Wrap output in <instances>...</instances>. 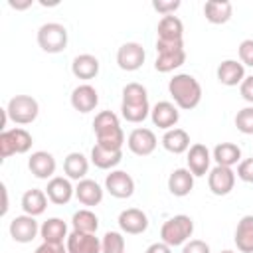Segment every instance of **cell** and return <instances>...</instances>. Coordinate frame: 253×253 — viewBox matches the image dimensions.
I'll use <instances>...</instances> for the list:
<instances>
[{
  "instance_id": "6da1fadb",
  "label": "cell",
  "mask_w": 253,
  "mask_h": 253,
  "mask_svg": "<svg viewBox=\"0 0 253 253\" xmlns=\"http://www.w3.org/2000/svg\"><path fill=\"white\" fill-rule=\"evenodd\" d=\"M93 132L99 146L109 148V150H123L125 144V130L121 126L119 115L113 111H101L93 119Z\"/></svg>"
},
{
  "instance_id": "7a4b0ae2",
  "label": "cell",
  "mask_w": 253,
  "mask_h": 253,
  "mask_svg": "<svg viewBox=\"0 0 253 253\" xmlns=\"http://www.w3.org/2000/svg\"><path fill=\"white\" fill-rule=\"evenodd\" d=\"M168 93L174 105L182 111H192L202 101V85L190 73H176L168 81Z\"/></svg>"
},
{
  "instance_id": "3957f363",
  "label": "cell",
  "mask_w": 253,
  "mask_h": 253,
  "mask_svg": "<svg viewBox=\"0 0 253 253\" xmlns=\"http://www.w3.org/2000/svg\"><path fill=\"white\" fill-rule=\"evenodd\" d=\"M194 233V219L186 213H178L168 217L162 227H160V241H164L170 247H178L184 245L186 241H190Z\"/></svg>"
},
{
  "instance_id": "277c9868",
  "label": "cell",
  "mask_w": 253,
  "mask_h": 253,
  "mask_svg": "<svg viewBox=\"0 0 253 253\" xmlns=\"http://www.w3.org/2000/svg\"><path fill=\"white\" fill-rule=\"evenodd\" d=\"M67 28L59 22H45L38 28V45L45 53H61L67 47Z\"/></svg>"
},
{
  "instance_id": "5b68a950",
  "label": "cell",
  "mask_w": 253,
  "mask_h": 253,
  "mask_svg": "<svg viewBox=\"0 0 253 253\" xmlns=\"http://www.w3.org/2000/svg\"><path fill=\"white\" fill-rule=\"evenodd\" d=\"M34 144L32 134L22 128V126H14V128H6L0 132V158H10L14 154H26L30 152Z\"/></svg>"
},
{
  "instance_id": "8992f818",
  "label": "cell",
  "mask_w": 253,
  "mask_h": 253,
  "mask_svg": "<svg viewBox=\"0 0 253 253\" xmlns=\"http://www.w3.org/2000/svg\"><path fill=\"white\" fill-rule=\"evenodd\" d=\"M6 115L14 125H32L40 115V105L32 95H14L6 105Z\"/></svg>"
},
{
  "instance_id": "52a82bcc",
  "label": "cell",
  "mask_w": 253,
  "mask_h": 253,
  "mask_svg": "<svg viewBox=\"0 0 253 253\" xmlns=\"http://www.w3.org/2000/svg\"><path fill=\"white\" fill-rule=\"evenodd\" d=\"M126 146L132 154L136 156H148L156 150L158 146V138L154 134L152 128H146V126H138V128H132L126 136Z\"/></svg>"
},
{
  "instance_id": "ba28073f",
  "label": "cell",
  "mask_w": 253,
  "mask_h": 253,
  "mask_svg": "<svg viewBox=\"0 0 253 253\" xmlns=\"http://www.w3.org/2000/svg\"><path fill=\"white\" fill-rule=\"evenodd\" d=\"M8 231H10V237L16 241V243H30L38 237L40 233V223L34 215H28V213H22V215H16L10 225H8Z\"/></svg>"
},
{
  "instance_id": "9c48e42d",
  "label": "cell",
  "mask_w": 253,
  "mask_h": 253,
  "mask_svg": "<svg viewBox=\"0 0 253 253\" xmlns=\"http://www.w3.org/2000/svg\"><path fill=\"white\" fill-rule=\"evenodd\" d=\"M146 59V51L138 42H125L117 49V65L123 71H136L142 67Z\"/></svg>"
},
{
  "instance_id": "30bf717a",
  "label": "cell",
  "mask_w": 253,
  "mask_h": 253,
  "mask_svg": "<svg viewBox=\"0 0 253 253\" xmlns=\"http://www.w3.org/2000/svg\"><path fill=\"white\" fill-rule=\"evenodd\" d=\"M235 172L227 166H213L208 172V188L213 196H227L235 188Z\"/></svg>"
},
{
  "instance_id": "8fae6325",
  "label": "cell",
  "mask_w": 253,
  "mask_h": 253,
  "mask_svg": "<svg viewBox=\"0 0 253 253\" xmlns=\"http://www.w3.org/2000/svg\"><path fill=\"white\" fill-rule=\"evenodd\" d=\"M105 190L117 200H126L134 194V180L125 170H111L105 178Z\"/></svg>"
},
{
  "instance_id": "7c38bea8",
  "label": "cell",
  "mask_w": 253,
  "mask_h": 253,
  "mask_svg": "<svg viewBox=\"0 0 253 253\" xmlns=\"http://www.w3.org/2000/svg\"><path fill=\"white\" fill-rule=\"evenodd\" d=\"M211 152H210V148L206 146V144H202V142H196V144H192L190 148H188V152H186V162H188V170L196 176V178H200V176H206L211 168H210V164H211Z\"/></svg>"
},
{
  "instance_id": "4fadbf2b",
  "label": "cell",
  "mask_w": 253,
  "mask_h": 253,
  "mask_svg": "<svg viewBox=\"0 0 253 253\" xmlns=\"http://www.w3.org/2000/svg\"><path fill=\"white\" fill-rule=\"evenodd\" d=\"M150 121L154 126L162 128L164 132L174 128L180 121V111L172 101H158L152 109H150Z\"/></svg>"
},
{
  "instance_id": "5bb4252c",
  "label": "cell",
  "mask_w": 253,
  "mask_h": 253,
  "mask_svg": "<svg viewBox=\"0 0 253 253\" xmlns=\"http://www.w3.org/2000/svg\"><path fill=\"white\" fill-rule=\"evenodd\" d=\"M119 227L126 235H140L148 229V215L138 208H126L119 213Z\"/></svg>"
},
{
  "instance_id": "9a60e30c",
  "label": "cell",
  "mask_w": 253,
  "mask_h": 253,
  "mask_svg": "<svg viewBox=\"0 0 253 253\" xmlns=\"http://www.w3.org/2000/svg\"><path fill=\"white\" fill-rule=\"evenodd\" d=\"M28 168H30V172L36 178H40V180H51L53 174H55L57 162H55V158H53L51 152H47V150H36L28 158Z\"/></svg>"
},
{
  "instance_id": "2e32d148",
  "label": "cell",
  "mask_w": 253,
  "mask_h": 253,
  "mask_svg": "<svg viewBox=\"0 0 253 253\" xmlns=\"http://www.w3.org/2000/svg\"><path fill=\"white\" fill-rule=\"evenodd\" d=\"M45 194H47V198H49L51 204L65 206L75 196V186L71 184V180L67 176H53L51 180H47Z\"/></svg>"
},
{
  "instance_id": "e0dca14e",
  "label": "cell",
  "mask_w": 253,
  "mask_h": 253,
  "mask_svg": "<svg viewBox=\"0 0 253 253\" xmlns=\"http://www.w3.org/2000/svg\"><path fill=\"white\" fill-rule=\"evenodd\" d=\"M71 107L79 113H91L99 105V93L91 83H81L71 91Z\"/></svg>"
},
{
  "instance_id": "ac0fdd59",
  "label": "cell",
  "mask_w": 253,
  "mask_h": 253,
  "mask_svg": "<svg viewBox=\"0 0 253 253\" xmlns=\"http://www.w3.org/2000/svg\"><path fill=\"white\" fill-rule=\"evenodd\" d=\"M215 77L225 87L241 85V81L245 79V65L239 59H223L215 69Z\"/></svg>"
},
{
  "instance_id": "d6986e66",
  "label": "cell",
  "mask_w": 253,
  "mask_h": 253,
  "mask_svg": "<svg viewBox=\"0 0 253 253\" xmlns=\"http://www.w3.org/2000/svg\"><path fill=\"white\" fill-rule=\"evenodd\" d=\"M67 253H101V239L95 233L71 231L65 241Z\"/></svg>"
},
{
  "instance_id": "ffe728a7",
  "label": "cell",
  "mask_w": 253,
  "mask_h": 253,
  "mask_svg": "<svg viewBox=\"0 0 253 253\" xmlns=\"http://www.w3.org/2000/svg\"><path fill=\"white\" fill-rule=\"evenodd\" d=\"M103 196H105V190L91 178H83L75 186V198L81 206H87V208L99 206L103 202Z\"/></svg>"
},
{
  "instance_id": "44dd1931",
  "label": "cell",
  "mask_w": 253,
  "mask_h": 253,
  "mask_svg": "<svg viewBox=\"0 0 253 253\" xmlns=\"http://www.w3.org/2000/svg\"><path fill=\"white\" fill-rule=\"evenodd\" d=\"M158 42H184V24L178 16H162L156 26Z\"/></svg>"
},
{
  "instance_id": "7402d4cb",
  "label": "cell",
  "mask_w": 253,
  "mask_h": 253,
  "mask_svg": "<svg viewBox=\"0 0 253 253\" xmlns=\"http://www.w3.org/2000/svg\"><path fill=\"white\" fill-rule=\"evenodd\" d=\"M99 69H101V63L95 55L91 53H79L73 57L71 61V73L77 77V79H83V81H89V79H95L99 75Z\"/></svg>"
},
{
  "instance_id": "603a6c76",
  "label": "cell",
  "mask_w": 253,
  "mask_h": 253,
  "mask_svg": "<svg viewBox=\"0 0 253 253\" xmlns=\"http://www.w3.org/2000/svg\"><path fill=\"white\" fill-rule=\"evenodd\" d=\"M194 174L188 168H176L168 176V190L176 198H184L194 190Z\"/></svg>"
},
{
  "instance_id": "cb8c5ba5",
  "label": "cell",
  "mask_w": 253,
  "mask_h": 253,
  "mask_svg": "<svg viewBox=\"0 0 253 253\" xmlns=\"http://www.w3.org/2000/svg\"><path fill=\"white\" fill-rule=\"evenodd\" d=\"M204 16L210 24H227L233 16V4L229 0H208L204 4Z\"/></svg>"
},
{
  "instance_id": "d4e9b609",
  "label": "cell",
  "mask_w": 253,
  "mask_h": 253,
  "mask_svg": "<svg viewBox=\"0 0 253 253\" xmlns=\"http://www.w3.org/2000/svg\"><path fill=\"white\" fill-rule=\"evenodd\" d=\"M40 237L45 243H63L69 237V229L67 223L61 217H47L42 225H40Z\"/></svg>"
},
{
  "instance_id": "484cf974",
  "label": "cell",
  "mask_w": 253,
  "mask_h": 253,
  "mask_svg": "<svg viewBox=\"0 0 253 253\" xmlns=\"http://www.w3.org/2000/svg\"><path fill=\"white\" fill-rule=\"evenodd\" d=\"M233 241L237 251L241 253H253V215L247 213L243 215L237 225H235V233H233Z\"/></svg>"
},
{
  "instance_id": "4316f807",
  "label": "cell",
  "mask_w": 253,
  "mask_h": 253,
  "mask_svg": "<svg viewBox=\"0 0 253 253\" xmlns=\"http://www.w3.org/2000/svg\"><path fill=\"white\" fill-rule=\"evenodd\" d=\"M162 146H164V150H168V152H172V154H184V152H188V148L192 146L190 144V134H188V130H184V128H180V126H174V128H170V130H166L164 134H162Z\"/></svg>"
},
{
  "instance_id": "83f0119b",
  "label": "cell",
  "mask_w": 253,
  "mask_h": 253,
  "mask_svg": "<svg viewBox=\"0 0 253 253\" xmlns=\"http://www.w3.org/2000/svg\"><path fill=\"white\" fill-rule=\"evenodd\" d=\"M47 202H49V198H47L45 190L32 188V190H26V192H24V196H22V202H20V204H22L24 213L38 217V215H42V213L45 211Z\"/></svg>"
},
{
  "instance_id": "f1b7e54d",
  "label": "cell",
  "mask_w": 253,
  "mask_h": 253,
  "mask_svg": "<svg viewBox=\"0 0 253 253\" xmlns=\"http://www.w3.org/2000/svg\"><path fill=\"white\" fill-rule=\"evenodd\" d=\"M89 158L99 170H117V166L123 160V150H109V148H103V146L95 144L91 148Z\"/></svg>"
},
{
  "instance_id": "f546056e",
  "label": "cell",
  "mask_w": 253,
  "mask_h": 253,
  "mask_svg": "<svg viewBox=\"0 0 253 253\" xmlns=\"http://www.w3.org/2000/svg\"><path fill=\"white\" fill-rule=\"evenodd\" d=\"M211 158L215 160L217 166H235L241 162V148L235 142H219L211 150Z\"/></svg>"
},
{
  "instance_id": "4dcf8cb0",
  "label": "cell",
  "mask_w": 253,
  "mask_h": 253,
  "mask_svg": "<svg viewBox=\"0 0 253 253\" xmlns=\"http://www.w3.org/2000/svg\"><path fill=\"white\" fill-rule=\"evenodd\" d=\"M63 172L69 180H83L89 172V158L81 152H69L63 160Z\"/></svg>"
},
{
  "instance_id": "1f68e13d",
  "label": "cell",
  "mask_w": 253,
  "mask_h": 253,
  "mask_svg": "<svg viewBox=\"0 0 253 253\" xmlns=\"http://www.w3.org/2000/svg\"><path fill=\"white\" fill-rule=\"evenodd\" d=\"M186 61V49H174V51H162L156 53V61H154V69L158 73H170L178 67H182Z\"/></svg>"
},
{
  "instance_id": "d6a6232c",
  "label": "cell",
  "mask_w": 253,
  "mask_h": 253,
  "mask_svg": "<svg viewBox=\"0 0 253 253\" xmlns=\"http://www.w3.org/2000/svg\"><path fill=\"white\" fill-rule=\"evenodd\" d=\"M71 227L73 231H83V233H97L99 229V217L95 211H91L89 208L77 210L71 215Z\"/></svg>"
},
{
  "instance_id": "836d02e7",
  "label": "cell",
  "mask_w": 253,
  "mask_h": 253,
  "mask_svg": "<svg viewBox=\"0 0 253 253\" xmlns=\"http://www.w3.org/2000/svg\"><path fill=\"white\" fill-rule=\"evenodd\" d=\"M123 105H142V103H148V91L144 85L132 81V83H126L123 87Z\"/></svg>"
},
{
  "instance_id": "e575fe53",
  "label": "cell",
  "mask_w": 253,
  "mask_h": 253,
  "mask_svg": "<svg viewBox=\"0 0 253 253\" xmlns=\"http://www.w3.org/2000/svg\"><path fill=\"white\" fill-rule=\"evenodd\" d=\"M150 105L148 103H142V105H123L121 103V117L126 121V123H142L146 117H150Z\"/></svg>"
},
{
  "instance_id": "d590c367",
  "label": "cell",
  "mask_w": 253,
  "mask_h": 253,
  "mask_svg": "<svg viewBox=\"0 0 253 253\" xmlns=\"http://www.w3.org/2000/svg\"><path fill=\"white\" fill-rule=\"evenodd\" d=\"M101 253H125V237L121 231H107L101 239Z\"/></svg>"
},
{
  "instance_id": "8d00e7d4",
  "label": "cell",
  "mask_w": 253,
  "mask_h": 253,
  "mask_svg": "<svg viewBox=\"0 0 253 253\" xmlns=\"http://www.w3.org/2000/svg\"><path fill=\"white\" fill-rule=\"evenodd\" d=\"M235 126L241 134H253V105H247V107L237 111Z\"/></svg>"
},
{
  "instance_id": "74e56055",
  "label": "cell",
  "mask_w": 253,
  "mask_h": 253,
  "mask_svg": "<svg viewBox=\"0 0 253 253\" xmlns=\"http://www.w3.org/2000/svg\"><path fill=\"white\" fill-rule=\"evenodd\" d=\"M237 53H239V61L247 67H253V38H247L239 43L237 47Z\"/></svg>"
},
{
  "instance_id": "f35d334b",
  "label": "cell",
  "mask_w": 253,
  "mask_h": 253,
  "mask_svg": "<svg viewBox=\"0 0 253 253\" xmlns=\"http://www.w3.org/2000/svg\"><path fill=\"white\" fill-rule=\"evenodd\" d=\"M235 176L247 184H253V156L251 158H243L239 164H237V172Z\"/></svg>"
},
{
  "instance_id": "ab89813d",
  "label": "cell",
  "mask_w": 253,
  "mask_h": 253,
  "mask_svg": "<svg viewBox=\"0 0 253 253\" xmlns=\"http://www.w3.org/2000/svg\"><path fill=\"white\" fill-rule=\"evenodd\" d=\"M180 0H154L152 2V8L158 12V14H162V16H172L178 8H180Z\"/></svg>"
},
{
  "instance_id": "60d3db41",
  "label": "cell",
  "mask_w": 253,
  "mask_h": 253,
  "mask_svg": "<svg viewBox=\"0 0 253 253\" xmlns=\"http://www.w3.org/2000/svg\"><path fill=\"white\" fill-rule=\"evenodd\" d=\"M182 253H211V249L202 239H190L182 245Z\"/></svg>"
},
{
  "instance_id": "b9f144b4",
  "label": "cell",
  "mask_w": 253,
  "mask_h": 253,
  "mask_svg": "<svg viewBox=\"0 0 253 253\" xmlns=\"http://www.w3.org/2000/svg\"><path fill=\"white\" fill-rule=\"evenodd\" d=\"M239 93L249 105H253V75H245V79L239 85Z\"/></svg>"
},
{
  "instance_id": "7bdbcfd3",
  "label": "cell",
  "mask_w": 253,
  "mask_h": 253,
  "mask_svg": "<svg viewBox=\"0 0 253 253\" xmlns=\"http://www.w3.org/2000/svg\"><path fill=\"white\" fill-rule=\"evenodd\" d=\"M34 253H67V247L63 243H42L36 247Z\"/></svg>"
},
{
  "instance_id": "ee69618b",
  "label": "cell",
  "mask_w": 253,
  "mask_h": 253,
  "mask_svg": "<svg viewBox=\"0 0 253 253\" xmlns=\"http://www.w3.org/2000/svg\"><path fill=\"white\" fill-rule=\"evenodd\" d=\"M174 49H184V42H158L156 40V53L174 51Z\"/></svg>"
},
{
  "instance_id": "f6af8a7d",
  "label": "cell",
  "mask_w": 253,
  "mask_h": 253,
  "mask_svg": "<svg viewBox=\"0 0 253 253\" xmlns=\"http://www.w3.org/2000/svg\"><path fill=\"white\" fill-rule=\"evenodd\" d=\"M144 253H172V247L166 245L164 241H156V243H150Z\"/></svg>"
},
{
  "instance_id": "bcb514c9",
  "label": "cell",
  "mask_w": 253,
  "mask_h": 253,
  "mask_svg": "<svg viewBox=\"0 0 253 253\" xmlns=\"http://www.w3.org/2000/svg\"><path fill=\"white\" fill-rule=\"evenodd\" d=\"M34 4V0H8V6L14 10H26Z\"/></svg>"
},
{
  "instance_id": "7dc6e473",
  "label": "cell",
  "mask_w": 253,
  "mask_h": 253,
  "mask_svg": "<svg viewBox=\"0 0 253 253\" xmlns=\"http://www.w3.org/2000/svg\"><path fill=\"white\" fill-rule=\"evenodd\" d=\"M2 196H4V204H2V215H6V211H8V190H6V186L2 184Z\"/></svg>"
},
{
  "instance_id": "c3c4849f",
  "label": "cell",
  "mask_w": 253,
  "mask_h": 253,
  "mask_svg": "<svg viewBox=\"0 0 253 253\" xmlns=\"http://www.w3.org/2000/svg\"><path fill=\"white\" fill-rule=\"evenodd\" d=\"M219 253H235V251H231V249H223V251H219Z\"/></svg>"
}]
</instances>
